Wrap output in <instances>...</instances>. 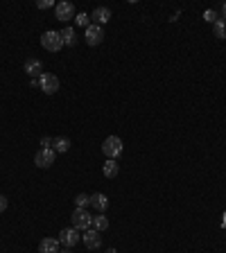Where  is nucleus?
Returning <instances> with one entry per match:
<instances>
[{
    "mask_svg": "<svg viewBox=\"0 0 226 253\" xmlns=\"http://www.w3.org/2000/svg\"><path fill=\"white\" fill-rule=\"evenodd\" d=\"M79 240H82V235H79V230L72 229V226H68V229H61V230H59V244H64L66 249L77 247Z\"/></svg>",
    "mask_w": 226,
    "mask_h": 253,
    "instance_id": "nucleus-5",
    "label": "nucleus"
},
{
    "mask_svg": "<svg viewBox=\"0 0 226 253\" xmlns=\"http://www.w3.org/2000/svg\"><path fill=\"white\" fill-rule=\"evenodd\" d=\"M61 39H64V47L77 46V32H75V27H64L61 30Z\"/></svg>",
    "mask_w": 226,
    "mask_h": 253,
    "instance_id": "nucleus-14",
    "label": "nucleus"
},
{
    "mask_svg": "<svg viewBox=\"0 0 226 253\" xmlns=\"http://www.w3.org/2000/svg\"><path fill=\"white\" fill-rule=\"evenodd\" d=\"M54 18H57V21H61V23H66V21L75 18V5H72V2H68V0H61V2H57V7H54Z\"/></svg>",
    "mask_w": 226,
    "mask_h": 253,
    "instance_id": "nucleus-6",
    "label": "nucleus"
},
{
    "mask_svg": "<svg viewBox=\"0 0 226 253\" xmlns=\"http://www.w3.org/2000/svg\"><path fill=\"white\" fill-rule=\"evenodd\" d=\"M213 34L217 36V39H226V21L224 18H217L213 23Z\"/></svg>",
    "mask_w": 226,
    "mask_h": 253,
    "instance_id": "nucleus-18",
    "label": "nucleus"
},
{
    "mask_svg": "<svg viewBox=\"0 0 226 253\" xmlns=\"http://www.w3.org/2000/svg\"><path fill=\"white\" fill-rule=\"evenodd\" d=\"M36 7H39V9H50V7H57V2H54V0H39Z\"/></svg>",
    "mask_w": 226,
    "mask_h": 253,
    "instance_id": "nucleus-22",
    "label": "nucleus"
},
{
    "mask_svg": "<svg viewBox=\"0 0 226 253\" xmlns=\"http://www.w3.org/2000/svg\"><path fill=\"white\" fill-rule=\"evenodd\" d=\"M52 140H54V138H48V136H43V138H41V149H50Z\"/></svg>",
    "mask_w": 226,
    "mask_h": 253,
    "instance_id": "nucleus-23",
    "label": "nucleus"
},
{
    "mask_svg": "<svg viewBox=\"0 0 226 253\" xmlns=\"http://www.w3.org/2000/svg\"><path fill=\"white\" fill-rule=\"evenodd\" d=\"M90 229H95L97 233H104V230L109 229V217H107V215H97V217H93Z\"/></svg>",
    "mask_w": 226,
    "mask_h": 253,
    "instance_id": "nucleus-16",
    "label": "nucleus"
},
{
    "mask_svg": "<svg viewBox=\"0 0 226 253\" xmlns=\"http://www.w3.org/2000/svg\"><path fill=\"white\" fill-rule=\"evenodd\" d=\"M82 240H84V244H86V249H90V251H95V249L102 247V235L97 233L95 229H89V230H86V233L82 235Z\"/></svg>",
    "mask_w": 226,
    "mask_h": 253,
    "instance_id": "nucleus-9",
    "label": "nucleus"
},
{
    "mask_svg": "<svg viewBox=\"0 0 226 253\" xmlns=\"http://www.w3.org/2000/svg\"><path fill=\"white\" fill-rule=\"evenodd\" d=\"M222 14H224V21H226V2H224V7H222Z\"/></svg>",
    "mask_w": 226,
    "mask_h": 253,
    "instance_id": "nucleus-25",
    "label": "nucleus"
},
{
    "mask_svg": "<svg viewBox=\"0 0 226 253\" xmlns=\"http://www.w3.org/2000/svg\"><path fill=\"white\" fill-rule=\"evenodd\" d=\"M203 21H206V23H215V21H217V12H215V9H206V12H203Z\"/></svg>",
    "mask_w": 226,
    "mask_h": 253,
    "instance_id": "nucleus-21",
    "label": "nucleus"
},
{
    "mask_svg": "<svg viewBox=\"0 0 226 253\" xmlns=\"http://www.w3.org/2000/svg\"><path fill=\"white\" fill-rule=\"evenodd\" d=\"M102 41H104V30H102L100 25L90 23L89 27H86V43H89V46H100Z\"/></svg>",
    "mask_w": 226,
    "mask_h": 253,
    "instance_id": "nucleus-8",
    "label": "nucleus"
},
{
    "mask_svg": "<svg viewBox=\"0 0 226 253\" xmlns=\"http://www.w3.org/2000/svg\"><path fill=\"white\" fill-rule=\"evenodd\" d=\"M93 21H95V25H104V23H109V21H111V9H109V7H95V9H93Z\"/></svg>",
    "mask_w": 226,
    "mask_h": 253,
    "instance_id": "nucleus-11",
    "label": "nucleus"
},
{
    "mask_svg": "<svg viewBox=\"0 0 226 253\" xmlns=\"http://www.w3.org/2000/svg\"><path fill=\"white\" fill-rule=\"evenodd\" d=\"M7 204H9V201H7V197H5V194H0V215L7 210Z\"/></svg>",
    "mask_w": 226,
    "mask_h": 253,
    "instance_id": "nucleus-24",
    "label": "nucleus"
},
{
    "mask_svg": "<svg viewBox=\"0 0 226 253\" xmlns=\"http://www.w3.org/2000/svg\"><path fill=\"white\" fill-rule=\"evenodd\" d=\"M102 172H104V177H107V179H115V177H118V172H120V167H118V163H115L113 159H107V163H104Z\"/></svg>",
    "mask_w": 226,
    "mask_h": 253,
    "instance_id": "nucleus-15",
    "label": "nucleus"
},
{
    "mask_svg": "<svg viewBox=\"0 0 226 253\" xmlns=\"http://www.w3.org/2000/svg\"><path fill=\"white\" fill-rule=\"evenodd\" d=\"M25 72H27L32 79H39V77L43 75V64H41V59H34V57H30V59L25 61Z\"/></svg>",
    "mask_w": 226,
    "mask_h": 253,
    "instance_id": "nucleus-10",
    "label": "nucleus"
},
{
    "mask_svg": "<svg viewBox=\"0 0 226 253\" xmlns=\"http://www.w3.org/2000/svg\"><path fill=\"white\" fill-rule=\"evenodd\" d=\"M75 206H77V208H86V206H90V194L79 192L77 197H75Z\"/></svg>",
    "mask_w": 226,
    "mask_h": 253,
    "instance_id": "nucleus-19",
    "label": "nucleus"
},
{
    "mask_svg": "<svg viewBox=\"0 0 226 253\" xmlns=\"http://www.w3.org/2000/svg\"><path fill=\"white\" fill-rule=\"evenodd\" d=\"M122 149H125V145H122V138H118V136H109V138H104V142H102V152H104L107 159L115 161L120 154H122Z\"/></svg>",
    "mask_w": 226,
    "mask_h": 253,
    "instance_id": "nucleus-1",
    "label": "nucleus"
},
{
    "mask_svg": "<svg viewBox=\"0 0 226 253\" xmlns=\"http://www.w3.org/2000/svg\"><path fill=\"white\" fill-rule=\"evenodd\" d=\"M54 159H57V152H54L52 147L50 149H39L34 156V165L36 167H41V170H48L50 165L54 163Z\"/></svg>",
    "mask_w": 226,
    "mask_h": 253,
    "instance_id": "nucleus-7",
    "label": "nucleus"
},
{
    "mask_svg": "<svg viewBox=\"0 0 226 253\" xmlns=\"http://www.w3.org/2000/svg\"><path fill=\"white\" fill-rule=\"evenodd\" d=\"M52 149L57 154H66L68 149H70V140H68V138H54V140H52Z\"/></svg>",
    "mask_w": 226,
    "mask_h": 253,
    "instance_id": "nucleus-17",
    "label": "nucleus"
},
{
    "mask_svg": "<svg viewBox=\"0 0 226 253\" xmlns=\"http://www.w3.org/2000/svg\"><path fill=\"white\" fill-rule=\"evenodd\" d=\"M75 21H77V25H79V27H89V25H90V18H89V14H77V18H75Z\"/></svg>",
    "mask_w": 226,
    "mask_h": 253,
    "instance_id": "nucleus-20",
    "label": "nucleus"
},
{
    "mask_svg": "<svg viewBox=\"0 0 226 253\" xmlns=\"http://www.w3.org/2000/svg\"><path fill=\"white\" fill-rule=\"evenodd\" d=\"M41 46L48 50V52H59L64 47V39H61V32L48 30L45 34H41Z\"/></svg>",
    "mask_w": 226,
    "mask_h": 253,
    "instance_id": "nucleus-2",
    "label": "nucleus"
},
{
    "mask_svg": "<svg viewBox=\"0 0 226 253\" xmlns=\"http://www.w3.org/2000/svg\"><path fill=\"white\" fill-rule=\"evenodd\" d=\"M107 253H118V251H115V249H109V251Z\"/></svg>",
    "mask_w": 226,
    "mask_h": 253,
    "instance_id": "nucleus-27",
    "label": "nucleus"
},
{
    "mask_svg": "<svg viewBox=\"0 0 226 253\" xmlns=\"http://www.w3.org/2000/svg\"><path fill=\"white\" fill-rule=\"evenodd\" d=\"M90 206L95 208V210L104 212L109 208V197L104 192H95V194H90Z\"/></svg>",
    "mask_w": 226,
    "mask_h": 253,
    "instance_id": "nucleus-13",
    "label": "nucleus"
},
{
    "mask_svg": "<svg viewBox=\"0 0 226 253\" xmlns=\"http://www.w3.org/2000/svg\"><path fill=\"white\" fill-rule=\"evenodd\" d=\"M39 89L45 95H54L59 91V77L52 75V72H43V75L39 77Z\"/></svg>",
    "mask_w": 226,
    "mask_h": 253,
    "instance_id": "nucleus-4",
    "label": "nucleus"
},
{
    "mask_svg": "<svg viewBox=\"0 0 226 253\" xmlns=\"http://www.w3.org/2000/svg\"><path fill=\"white\" fill-rule=\"evenodd\" d=\"M70 222H72V229L89 230L90 229V222H93V215H90L86 208H75V212L70 215Z\"/></svg>",
    "mask_w": 226,
    "mask_h": 253,
    "instance_id": "nucleus-3",
    "label": "nucleus"
},
{
    "mask_svg": "<svg viewBox=\"0 0 226 253\" xmlns=\"http://www.w3.org/2000/svg\"><path fill=\"white\" fill-rule=\"evenodd\" d=\"M59 253H72V251H70V249H61Z\"/></svg>",
    "mask_w": 226,
    "mask_h": 253,
    "instance_id": "nucleus-26",
    "label": "nucleus"
},
{
    "mask_svg": "<svg viewBox=\"0 0 226 253\" xmlns=\"http://www.w3.org/2000/svg\"><path fill=\"white\" fill-rule=\"evenodd\" d=\"M59 240L54 237H43L41 244H39V253H59Z\"/></svg>",
    "mask_w": 226,
    "mask_h": 253,
    "instance_id": "nucleus-12",
    "label": "nucleus"
}]
</instances>
